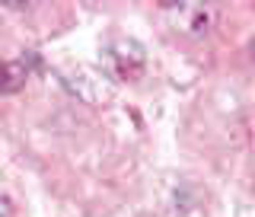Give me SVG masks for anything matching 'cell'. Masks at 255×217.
Instances as JSON below:
<instances>
[{
	"label": "cell",
	"mask_w": 255,
	"mask_h": 217,
	"mask_svg": "<svg viewBox=\"0 0 255 217\" xmlns=\"http://www.w3.org/2000/svg\"><path fill=\"white\" fill-rule=\"evenodd\" d=\"M102 61H106V70L115 80H137L143 74V67H147V51L134 38H115L106 48Z\"/></svg>",
	"instance_id": "6da1fadb"
},
{
	"label": "cell",
	"mask_w": 255,
	"mask_h": 217,
	"mask_svg": "<svg viewBox=\"0 0 255 217\" xmlns=\"http://www.w3.org/2000/svg\"><path fill=\"white\" fill-rule=\"evenodd\" d=\"M163 13L172 19V26L179 32L195 35V38L207 35V32H211V22H214V10L207 3H195V0H188V3H169V0H166Z\"/></svg>",
	"instance_id": "7a4b0ae2"
},
{
	"label": "cell",
	"mask_w": 255,
	"mask_h": 217,
	"mask_svg": "<svg viewBox=\"0 0 255 217\" xmlns=\"http://www.w3.org/2000/svg\"><path fill=\"white\" fill-rule=\"evenodd\" d=\"M32 64H35V54L19 58V61H0V96L19 93L32 74Z\"/></svg>",
	"instance_id": "3957f363"
},
{
	"label": "cell",
	"mask_w": 255,
	"mask_h": 217,
	"mask_svg": "<svg viewBox=\"0 0 255 217\" xmlns=\"http://www.w3.org/2000/svg\"><path fill=\"white\" fill-rule=\"evenodd\" d=\"M0 217H13V202L6 195H0Z\"/></svg>",
	"instance_id": "277c9868"
},
{
	"label": "cell",
	"mask_w": 255,
	"mask_h": 217,
	"mask_svg": "<svg viewBox=\"0 0 255 217\" xmlns=\"http://www.w3.org/2000/svg\"><path fill=\"white\" fill-rule=\"evenodd\" d=\"M252 61H255V42H252Z\"/></svg>",
	"instance_id": "5b68a950"
}]
</instances>
